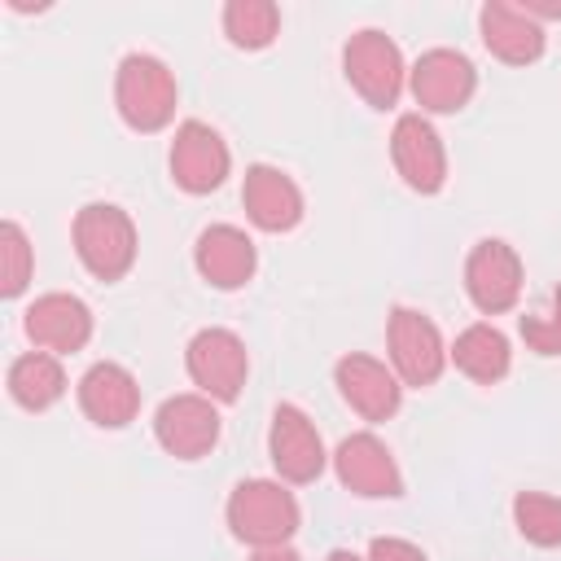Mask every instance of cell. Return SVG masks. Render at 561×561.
<instances>
[{"mask_svg": "<svg viewBox=\"0 0 561 561\" xmlns=\"http://www.w3.org/2000/svg\"><path fill=\"white\" fill-rule=\"evenodd\" d=\"M224 517H228L232 539H241L250 548H285L302 526V508H298L294 491L280 478H245V482H237L228 491Z\"/></svg>", "mask_w": 561, "mask_h": 561, "instance_id": "6da1fadb", "label": "cell"}, {"mask_svg": "<svg viewBox=\"0 0 561 561\" xmlns=\"http://www.w3.org/2000/svg\"><path fill=\"white\" fill-rule=\"evenodd\" d=\"M70 241H75V254L88 267V276L101 280V285L123 280L131 272V263H136V250H140L131 215L123 206H114V202L79 206L75 224H70Z\"/></svg>", "mask_w": 561, "mask_h": 561, "instance_id": "7a4b0ae2", "label": "cell"}, {"mask_svg": "<svg viewBox=\"0 0 561 561\" xmlns=\"http://www.w3.org/2000/svg\"><path fill=\"white\" fill-rule=\"evenodd\" d=\"M175 101H180V88H175V75L162 57L127 53L118 61V70H114V110L131 131L153 136V131L171 127Z\"/></svg>", "mask_w": 561, "mask_h": 561, "instance_id": "3957f363", "label": "cell"}, {"mask_svg": "<svg viewBox=\"0 0 561 561\" xmlns=\"http://www.w3.org/2000/svg\"><path fill=\"white\" fill-rule=\"evenodd\" d=\"M342 75L373 110H394L403 96V83H408L399 44L377 26H364L342 44Z\"/></svg>", "mask_w": 561, "mask_h": 561, "instance_id": "277c9868", "label": "cell"}, {"mask_svg": "<svg viewBox=\"0 0 561 561\" xmlns=\"http://www.w3.org/2000/svg\"><path fill=\"white\" fill-rule=\"evenodd\" d=\"M386 351H390V368L403 386L412 390H425L443 377V368L451 364L447 359V342L438 333V324L416 311V307H390V320H386Z\"/></svg>", "mask_w": 561, "mask_h": 561, "instance_id": "5b68a950", "label": "cell"}, {"mask_svg": "<svg viewBox=\"0 0 561 561\" xmlns=\"http://www.w3.org/2000/svg\"><path fill=\"white\" fill-rule=\"evenodd\" d=\"M184 368L188 381L197 386V394L215 399V403H237L241 386L250 377V351L232 329H197L184 346Z\"/></svg>", "mask_w": 561, "mask_h": 561, "instance_id": "8992f818", "label": "cell"}, {"mask_svg": "<svg viewBox=\"0 0 561 561\" xmlns=\"http://www.w3.org/2000/svg\"><path fill=\"white\" fill-rule=\"evenodd\" d=\"M522 285H526V267L508 241H500V237L473 241V250L465 259V294L482 316L513 311L522 302Z\"/></svg>", "mask_w": 561, "mask_h": 561, "instance_id": "52a82bcc", "label": "cell"}, {"mask_svg": "<svg viewBox=\"0 0 561 561\" xmlns=\"http://www.w3.org/2000/svg\"><path fill=\"white\" fill-rule=\"evenodd\" d=\"M167 167H171V180L175 188H184L188 197H206L215 193L228 171H232V153L224 145V136L202 123V118H184L171 136V153H167Z\"/></svg>", "mask_w": 561, "mask_h": 561, "instance_id": "ba28073f", "label": "cell"}, {"mask_svg": "<svg viewBox=\"0 0 561 561\" xmlns=\"http://www.w3.org/2000/svg\"><path fill=\"white\" fill-rule=\"evenodd\" d=\"M408 92L421 114H456L478 92V70L460 48H425L408 70Z\"/></svg>", "mask_w": 561, "mask_h": 561, "instance_id": "9c48e42d", "label": "cell"}, {"mask_svg": "<svg viewBox=\"0 0 561 561\" xmlns=\"http://www.w3.org/2000/svg\"><path fill=\"white\" fill-rule=\"evenodd\" d=\"M219 434H224V421H219L215 399H206V394H171L153 412V438L175 460L210 456Z\"/></svg>", "mask_w": 561, "mask_h": 561, "instance_id": "30bf717a", "label": "cell"}, {"mask_svg": "<svg viewBox=\"0 0 561 561\" xmlns=\"http://www.w3.org/2000/svg\"><path fill=\"white\" fill-rule=\"evenodd\" d=\"M267 456H272L276 478L289 482V486L316 482L324 473V465H329V451L320 443V430H316V421L298 403H276L272 430H267Z\"/></svg>", "mask_w": 561, "mask_h": 561, "instance_id": "8fae6325", "label": "cell"}, {"mask_svg": "<svg viewBox=\"0 0 561 561\" xmlns=\"http://www.w3.org/2000/svg\"><path fill=\"white\" fill-rule=\"evenodd\" d=\"M390 162H394L399 180L421 197H434L447 184V149H443V136L434 131V123L425 114H399L394 118Z\"/></svg>", "mask_w": 561, "mask_h": 561, "instance_id": "7c38bea8", "label": "cell"}, {"mask_svg": "<svg viewBox=\"0 0 561 561\" xmlns=\"http://www.w3.org/2000/svg\"><path fill=\"white\" fill-rule=\"evenodd\" d=\"M333 473H337V482H342L351 495H359V500H399V495H403V473H399L390 447H386L377 434H368V430L346 434V438L337 443V451H333Z\"/></svg>", "mask_w": 561, "mask_h": 561, "instance_id": "4fadbf2b", "label": "cell"}, {"mask_svg": "<svg viewBox=\"0 0 561 561\" xmlns=\"http://www.w3.org/2000/svg\"><path fill=\"white\" fill-rule=\"evenodd\" d=\"M92 307L79 298V294H39L26 311H22V329L26 337L35 342V351H48V355H75L88 346L92 337Z\"/></svg>", "mask_w": 561, "mask_h": 561, "instance_id": "5bb4252c", "label": "cell"}, {"mask_svg": "<svg viewBox=\"0 0 561 561\" xmlns=\"http://www.w3.org/2000/svg\"><path fill=\"white\" fill-rule=\"evenodd\" d=\"M333 386L346 399V408L373 425L390 421L403 403V381L394 377V368H386L381 359L359 355V351H351L333 364Z\"/></svg>", "mask_w": 561, "mask_h": 561, "instance_id": "9a60e30c", "label": "cell"}, {"mask_svg": "<svg viewBox=\"0 0 561 561\" xmlns=\"http://www.w3.org/2000/svg\"><path fill=\"white\" fill-rule=\"evenodd\" d=\"M241 206H245V215H250V224L259 232H289L307 215L302 188L294 184L289 171H280L272 162H254L245 171V180H241Z\"/></svg>", "mask_w": 561, "mask_h": 561, "instance_id": "2e32d148", "label": "cell"}, {"mask_svg": "<svg viewBox=\"0 0 561 561\" xmlns=\"http://www.w3.org/2000/svg\"><path fill=\"white\" fill-rule=\"evenodd\" d=\"M193 267L215 289H241V285L254 280L259 250H254V241H250L245 228H237V224H210L193 241Z\"/></svg>", "mask_w": 561, "mask_h": 561, "instance_id": "e0dca14e", "label": "cell"}, {"mask_svg": "<svg viewBox=\"0 0 561 561\" xmlns=\"http://www.w3.org/2000/svg\"><path fill=\"white\" fill-rule=\"evenodd\" d=\"M79 408L101 430H123L140 416V381L131 368L101 359L79 377Z\"/></svg>", "mask_w": 561, "mask_h": 561, "instance_id": "ac0fdd59", "label": "cell"}, {"mask_svg": "<svg viewBox=\"0 0 561 561\" xmlns=\"http://www.w3.org/2000/svg\"><path fill=\"white\" fill-rule=\"evenodd\" d=\"M478 35H482L486 53L504 66H535L543 57V44H548L543 26L508 0H486L478 9Z\"/></svg>", "mask_w": 561, "mask_h": 561, "instance_id": "d6986e66", "label": "cell"}, {"mask_svg": "<svg viewBox=\"0 0 561 561\" xmlns=\"http://www.w3.org/2000/svg\"><path fill=\"white\" fill-rule=\"evenodd\" d=\"M447 359H451L456 373H465L469 381L495 386V381H504L508 368H513V346H508V337H504L495 324L478 320V324H469V329L456 333V342L447 346Z\"/></svg>", "mask_w": 561, "mask_h": 561, "instance_id": "ffe728a7", "label": "cell"}, {"mask_svg": "<svg viewBox=\"0 0 561 561\" xmlns=\"http://www.w3.org/2000/svg\"><path fill=\"white\" fill-rule=\"evenodd\" d=\"M9 399L22 408V412H48L61 394H66V368H61V355H48V351H26L9 364Z\"/></svg>", "mask_w": 561, "mask_h": 561, "instance_id": "44dd1931", "label": "cell"}, {"mask_svg": "<svg viewBox=\"0 0 561 561\" xmlns=\"http://www.w3.org/2000/svg\"><path fill=\"white\" fill-rule=\"evenodd\" d=\"M219 22H224L228 44L241 53H263L280 35V9L272 0H228Z\"/></svg>", "mask_w": 561, "mask_h": 561, "instance_id": "7402d4cb", "label": "cell"}, {"mask_svg": "<svg viewBox=\"0 0 561 561\" xmlns=\"http://www.w3.org/2000/svg\"><path fill=\"white\" fill-rule=\"evenodd\" d=\"M513 526L535 548H561V500L543 491L513 495Z\"/></svg>", "mask_w": 561, "mask_h": 561, "instance_id": "603a6c76", "label": "cell"}, {"mask_svg": "<svg viewBox=\"0 0 561 561\" xmlns=\"http://www.w3.org/2000/svg\"><path fill=\"white\" fill-rule=\"evenodd\" d=\"M35 276V250H31V237L18 219H4L0 224V294L4 298H18L26 294Z\"/></svg>", "mask_w": 561, "mask_h": 561, "instance_id": "cb8c5ba5", "label": "cell"}, {"mask_svg": "<svg viewBox=\"0 0 561 561\" xmlns=\"http://www.w3.org/2000/svg\"><path fill=\"white\" fill-rule=\"evenodd\" d=\"M522 342H526V351H535V355H543V359H552V355H561V285L548 294V307L543 311H530V316H522Z\"/></svg>", "mask_w": 561, "mask_h": 561, "instance_id": "d4e9b609", "label": "cell"}, {"mask_svg": "<svg viewBox=\"0 0 561 561\" xmlns=\"http://www.w3.org/2000/svg\"><path fill=\"white\" fill-rule=\"evenodd\" d=\"M368 561H430L412 539H399V535H377L368 543Z\"/></svg>", "mask_w": 561, "mask_h": 561, "instance_id": "484cf974", "label": "cell"}, {"mask_svg": "<svg viewBox=\"0 0 561 561\" xmlns=\"http://www.w3.org/2000/svg\"><path fill=\"white\" fill-rule=\"evenodd\" d=\"M517 9H522V13H530V18L539 22V26H543V22H557V18H561V0H522Z\"/></svg>", "mask_w": 561, "mask_h": 561, "instance_id": "4316f807", "label": "cell"}, {"mask_svg": "<svg viewBox=\"0 0 561 561\" xmlns=\"http://www.w3.org/2000/svg\"><path fill=\"white\" fill-rule=\"evenodd\" d=\"M250 561H302V557L285 543V548H254V557H250Z\"/></svg>", "mask_w": 561, "mask_h": 561, "instance_id": "83f0119b", "label": "cell"}, {"mask_svg": "<svg viewBox=\"0 0 561 561\" xmlns=\"http://www.w3.org/2000/svg\"><path fill=\"white\" fill-rule=\"evenodd\" d=\"M324 561H368V557H355L351 548H333V552H329Z\"/></svg>", "mask_w": 561, "mask_h": 561, "instance_id": "f1b7e54d", "label": "cell"}]
</instances>
